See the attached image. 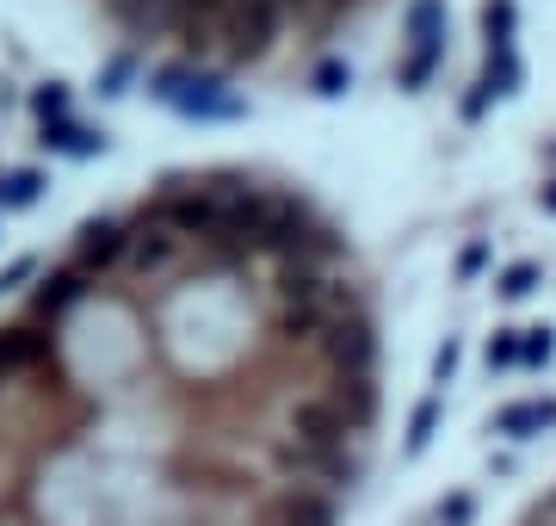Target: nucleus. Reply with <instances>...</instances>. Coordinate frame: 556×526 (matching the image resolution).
<instances>
[{
  "label": "nucleus",
  "instance_id": "nucleus-5",
  "mask_svg": "<svg viewBox=\"0 0 556 526\" xmlns=\"http://www.w3.org/2000/svg\"><path fill=\"white\" fill-rule=\"evenodd\" d=\"M551 211H556V186H551Z\"/></svg>",
  "mask_w": 556,
  "mask_h": 526
},
{
  "label": "nucleus",
  "instance_id": "nucleus-2",
  "mask_svg": "<svg viewBox=\"0 0 556 526\" xmlns=\"http://www.w3.org/2000/svg\"><path fill=\"white\" fill-rule=\"evenodd\" d=\"M285 20H291V0H229L211 57H217L223 68H254V62L285 38Z\"/></svg>",
  "mask_w": 556,
  "mask_h": 526
},
{
  "label": "nucleus",
  "instance_id": "nucleus-3",
  "mask_svg": "<svg viewBox=\"0 0 556 526\" xmlns=\"http://www.w3.org/2000/svg\"><path fill=\"white\" fill-rule=\"evenodd\" d=\"M482 25H489V43H514V0H489Z\"/></svg>",
  "mask_w": 556,
  "mask_h": 526
},
{
  "label": "nucleus",
  "instance_id": "nucleus-1",
  "mask_svg": "<svg viewBox=\"0 0 556 526\" xmlns=\"http://www.w3.org/2000/svg\"><path fill=\"white\" fill-rule=\"evenodd\" d=\"M378 323L291 186L167 180L0 316V526H340Z\"/></svg>",
  "mask_w": 556,
  "mask_h": 526
},
{
  "label": "nucleus",
  "instance_id": "nucleus-4",
  "mask_svg": "<svg viewBox=\"0 0 556 526\" xmlns=\"http://www.w3.org/2000/svg\"><path fill=\"white\" fill-rule=\"evenodd\" d=\"M433 62H439V43H415V57L402 62V87H420L433 75Z\"/></svg>",
  "mask_w": 556,
  "mask_h": 526
}]
</instances>
